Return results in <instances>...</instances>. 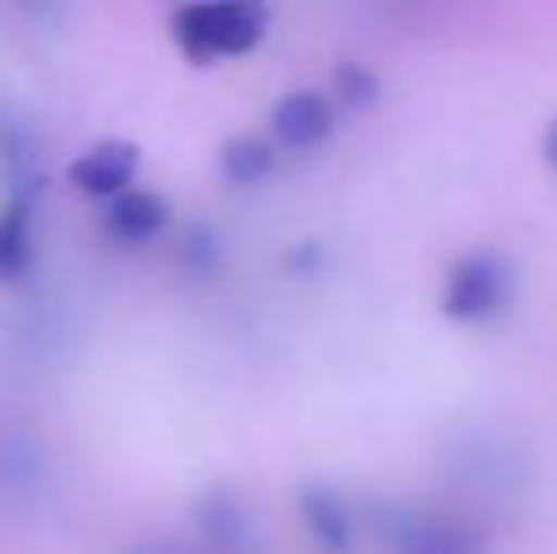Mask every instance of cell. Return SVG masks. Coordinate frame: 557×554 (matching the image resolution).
<instances>
[{
	"label": "cell",
	"mask_w": 557,
	"mask_h": 554,
	"mask_svg": "<svg viewBox=\"0 0 557 554\" xmlns=\"http://www.w3.org/2000/svg\"><path fill=\"white\" fill-rule=\"evenodd\" d=\"M103 224L114 239L140 244V239H152L156 232L168 224V201L156 190H125V194H117V198H111Z\"/></svg>",
	"instance_id": "obj_7"
},
{
	"label": "cell",
	"mask_w": 557,
	"mask_h": 554,
	"mask_svg": "<svg viewBox=\"0 0 557 554\" xmlns=\"http://www.w3.org/2000/svg\"><path fill=\"white\" fill-rule=\"evenodd\" d=\"M137 168H140L137 145L122 137H107L88 145L69 163V183L88 194H99V198H117V194L129 190Z\"/></svg>",
	"instance_id": "obj_4"
},
{
	"label": "cell",
	"mask_w": 557,
	"mask_h": 554,
	"mask_svg": "<svg viewBox=\"0 0 557 554\" xmlns=\"http://www.w3.org/2000/svg\"><path fill=\"white\" fill-rule=\"evenodd\" d=\"M30 201L27 194H15L0 209V278H15L30 267Z\"/></svg>",
	"instance_id": "obj_8"
},
{
	"label": "cell",
	"mask_w": 557,
	"mask_h": 554,
	"mask_svg": "<svg viewBox=\"0 0 557 554\" xmlns=\"http://www.w3.org/2000/svg\"><path fill=\"white\" fill-rule=\"evenodd\" d=\"M387 554H485V535L470 520L444 513H395L383 525Z\"/></svg>",
	"instance_id": "obj_3"
},
{
	"label": "cell",
	"mask_w": 557,
	"mask_h": 554,
	"mask_svg": "<svg viewBox=\"0 0 557 554\" xmlns=\"http://www.w3.org/2000/svg\"><path fill=\"white\" fill-rule=\"evenodd\" d=\"M300 505V520L308 528L311 543L323 554H349L352 540H357V525H352V513L345 505V497L337 490L323 487V482H311L296 497Z\"/></svg>",
	"instance_id": "obj_6"
},
{
	"label": "cell",
	"mask_w": 557,
	"mask_h": 554,
	"mask_svg": "<svg viewBox=\"0 0 557 554\" xmlns=\"http://www.w3.org/2000/svg\"><path fill=\"white\" fill-rule=\"evenodd\" d=\"M273 171V148L262 137H232L221 145V175L235 186L262 183Z\"/></svg>",
	"instance_id": "obj_10"
},
{
	"label": "cell",
	"mask_w": 557,
	"mask_h": 554,
	"mask_svg": "<svg viewBox=\"0 0 557 554\" xmlns=\"http://www.w3.org/2000/svg\"><path fill=\"white\" fill-rule=\"evenodd\" d=\"M265 27H270V12L250 0H213V4L201 0V4H183L171 15V38L194 65L255 50Z\"/></svg>",
	"instance_id": "obj_1"
},
{
	"label": "cell",
	"mask_w": 557,
	"mask_h": 554,
	"mask_svg": "<svg viewBox=\"0 0 557 554\" xmlns=\"http://www.w3.org/2000/svg\"><path fill=\"white\" fill-rule=\"evenodd\" d=\"M337 111L323 91L296 88L281 96L270 111V130L285 148H315L334 134Z\"/></svg>",
	"instance_id": "obj_5"
},
{
	"label": "cell",
	"mask_w": 557,
	"mask_h": 554,
	"mask_svg": "<svg viewBox=\"0 0 557 554\" xmlns=\"http://www.w3.org/2000/svg\"><path fill=\"white\" fill-rule=\"evenodd\" d=\"M543 156H546V163L557 171V114L550 119V126H546V134H543Z\"/></svg>",
	"instance_id": "obj_12"
},
{
	"label": "cell",
	"mask_w": 557,
	"mask_h": 554,
	"mask_svg": "<svg viewBox=\"0 0 557 554\" xmlns=\"http://www.w3.org/2000/svg\"><path fill=\"white\" fill-rule=\"evenodd\" d=\"M0 175L20 190L35 175V145H30L27 122L8 103H0Z\"/></svg>",
	"instance_id": "obj_9"
},
{
	"label": "cell",
	"mask_w": 557,
	"mask_h": 554,
	"mask_svg": "<svg viewBox=\"0 0 557 554\" xmlns=\"http://www.w3.org/2000/svg\"><path fill=\"white\" fill-rule=\"evenodd\" d=\"M337 91H342V99L349 107H364V103H372V96H375V76H368L364 69H357V65H345L342 73H337Z\"/></svg>",
	"instance_id": "obj_11"
},
{
	"label": "cell",
	"mask_w": 557,
	"mask_h": 554,
	"mask_svg": "<svg viewBox=\"0 0 557 554\" xmlns=\"http://www.w3.org/2000/svg\"><path fill=\"white\" fill-rule=\"evenodd\" d=\"M516 270L500 251H467L447 267L441 285V311L451 323L478 327L497 319L512 304Z\"/></svg>",
	"instance_id": "obj_2"
}]
</instances>
